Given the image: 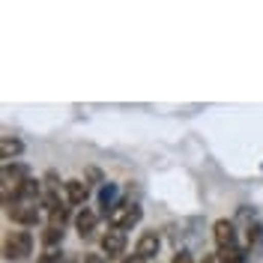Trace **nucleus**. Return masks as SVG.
<instances>
[{"label": "nucleus", "mask_w": 263, "mask_h": 263, "mask_svg": "<svg viewBox=\"0 0 263 263\" xmlns=\"http://www.w3.org/2000/svg\"><path fill=\"white\" fill-rule=\"evenodd\" d=\"M117 203H120V189H117V182L99 185V206H102V215H105V218H108V213L114 210Z\"/></svg>", "instance_id": "nucleus-9"}, {"label": "nucleus", "mask_w": 263, "mask_h": 263, "mask_svg": "<svg viewBox=\"0 0 263 263\" xmlns=\"http://www.w3.org/2000/svg\"><path fill=\"white\" fill-rule=\"evenodd\" d=\"M87 197H90L87 180H66L63 182V200L69 203V206H81Z\"/></svg>", "instance_id": "nucleus-7"}, {"label": "nucleus", "mask_w": 263, "mask_h": 263, "mask_svg": "<svg viewBox=\"0 0 263 263\" xmlns=\"http://www.w3.org/2000/svg\"><path fill=\"white\" fill-rule=\"evenodd\" d=\"M213 239H215V248H218V251L239 248V239H236V228H233V221H228V218H218V221L213 224Z\"/></svg>", "instance_id": "nucleus-5"}, {"label": "nucleus", "mask_w": 263, "mask_h": 263, "mask_svg": "<svg viewBox=\"0 0 263 263\" xmlns=\"http://www.w3.org/2000/svg\"><path fill=\"white\" fill-rule=\"evenodd\" d=\"M99 215H102V213L90 210V206H81V213L75 215V230H78V236H81V239H93L96 224H99Z\"/></svg>", "instance_id": "nucleus-8"}, {"label": "nucleus", "mask_w": 263, "mask_h": 263, "mask_svg": "<svg viewBox=\"0 0 263 263\" xmlns=\"http://www.w3.org/2000/svg\"><path fill=\"white\" fill-rule=\"evenodd\" d=\"M123 263H141V260H138V257H126Z\"/></svg>", "instance_id": "nucleus-18"}, {"label": "nucleus", "mask_w": 263, "mask_h": 263, "mask_svg": "<svg viewBox=\"0 0 263 263\" xmlns=\"http://www.w3.org/2000/svg\"><path fill=\"white\" fill-rule=\"evenodd\" d=\"M66 221H69V210H66V206L48 213V224H51V228H66Z\"/></svg>", "instance_id": "nucleus-12"}, {"label": "nucleus", "mask_w": 263, "mask_h": 263, "mask_svg": "<svg viewBox=\"0 0 263 263\" xmlns=\"http://www.w3.org/2000/svg\"><path fill=\"white\" fill-rule=\"evenodd\" d=\"M159 248H162V239H159V233H156V230H144V233L138 236V246H135V257H138L141 263L156 260Z\"/></svg>", "instance_id": "nucleus-6"}, {"label": "nucleus", "mask_w": 263, "mask_h": 263, "mask_svg": "<svg viewBox=\"0 0 263 263\" xmlns=\"http://www.w3.org/2000/svg\"><path fill=\"white\" fill-rule=\"evenodd\" d=\"M33 254V233L30 230H9L3 239V257L12 263L27 260Z\"/></svg>", "instance_id": "nucleus-1"}, {"label": "nucleus", "mask_w": 263, "mask_h": 263, "mask_svg": "<svg viewBox=\"0 0 263 263\" xmlns=\"http://www.w3.org/2000/svg\"><path fill=\"white\" fill-rule=\"evenodd\" d=\"M21 149H24V144H21L18 138H9V135L0 138V156H3V164H9L15 156H21Z\"/></svg>", "instance_id": "nucleus-10"}, {"label": "nucleus", "mask_w": 263, "mask_h": 263, "mask_svg": "<svg viewBox=\"0 0 263 263\" xmlns=\"http://www.w3.org/2000/svg\"><path fill=\"white\" fill-rule=\"evenodd\" d=\"M141 218H144V210H141L135 200H120L114 210L108 213V224L117 228V230H132Z\"/></svg>", "instance_id": "nucleus-2"}, {"label": "nucleus", "mask_w": 263, "mask_h": 263, "mask_svg": "<svg viewBox=\"0 0 263 263\" xmlns=\"http://www.w3.org/2000/svg\"><path fill=\"white\" fill-rule=\"evenodd\" d=\"M171 263H195V260H192V251H185V248H182V251L174 254V260H171Z\"/></svg>", "instance_id": "nucleus-16"}, {"label": "nucleus", "mask_w": 263, "mask_h": 263, "mask_svg": "<svg viewBox=\"0 0 263 263\" xmlns=\"http://www.w3.org/2000/svg\"><path fill=\"white\" fill-rule=\"evenodd\" d=\"M75 263H105V254H87V251H84Z\"/></svg>", "instance_id": "nucleus-15"}, {"label": "nucleus", "mask_w": 263, "mask_h": 263, "mask_svg": "<svg viewBox=\"0 0 263 263\" xmlns=\"http://www.w3.org/2000/svg\"><path fill=\"white\" fill-rule=\"evenodd\" d=\"M36 263H63V251L60 248H45Z\"/></svg>", "instance_id": "nucleus-13"}, {"label": "nucleus", "mask_w": 263, "mask_h": 263, "mask_svg": "<svg viewBox=\"0 0 263 263\" xmlns=\"http://www.w3.org/2000/svg\"><path fill=\"white\" fill-rule=\"evenodd\" d=\"M39 206H42V200H12V203L3 206V210H6V215H9L15 224L30 228V224L39 221Z\"/></svg>", "instance_id": "nucleus-3"}, {"label": "nucleus", "mask_w": 263, "mask_h": 263, "mask_svg": "<svg viewBox=\"0 0 263 263\" xmlns=\"http://www.w3.org/2000/svg\"><path fill=\"white\" fill-rule=\"evenodd\" d=\"M200 263H221V257H218V251H215V254H203Z\"/></svg>", "instance_id": "nucleus-17"}, {"label": "nucleus", "mask_w": 263, "mask_h": 263, "mask_svg": "<svg viewBox=\"0 0 263 263\" xmlns=\"http://www.w3.org/2000/svg\"><path fill=\"white\" fill-rule=\"evenodd\" d=\"M99 248L108 260H120L126 254V230H117V228H108L102 236H99Z\"/></svg>", "instance_id": "nucleus-4"}, {"label": "nucleus", "mask_w": 263, "mask_h": 263, "mask_svg": "<svg viewBox=\"0 0 263 263\" xmlns=\"http://www.w3.org/2000/svg\"><path fill=\"white\" fill-rule=\"evenodd\" d=\"M60 242H63V228H51V224H45V230H42V246L45 248H60Z\"/></svg>", "instance_id": "nucleus-11"}, {"label": "nucleus", "mask_w": 263, "mask_h": 263, "mask_svg": "<svg viewBox=\"0 0 263 263\" xmlns=\"http://www.w3.org/2000/svg\"><path fill=\"white\" fill-rule=\"evenodd\" d=\"M84 180H87V185H93V182H99V185H105V182H108V180H102V174H99V167H90Z\"/></svg>", "instance_id": "nucleus-14"}]
</instances>
